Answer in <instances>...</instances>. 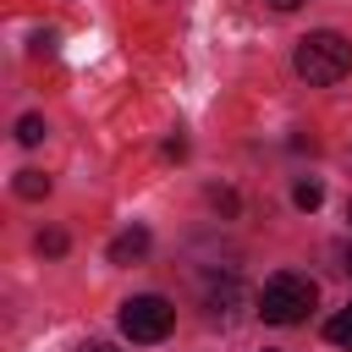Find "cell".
Returning <instances> with one entry per match:
<instances>
[{
    "instance_id": "cell-9",
    "label": "cell",
    "mask_w": 352,
    "mask_h": 352,
    "mask_svg": "<svg viewBox=\"0 0 352 352\" xmlns=\"http://www.w3.org/2000/svg\"><path fill=\"white\" fill-rule=\"evenodd\" d=\"M292 204H297V209H319V204H324V187L308 176V182H297V187H292Z\"/></svg>"
},
{
    "instance_id": "cell-14",
    "label": "cell",
    "mask_w": 352,
    "mask_h": 352,
    "mask_svg": "<svg viewBox=\"0 0 352 352\" xmlns=\"http://www.w3.org/2000/svg\"><path fill=\"white\" fill-rule=\"evenodd\" d=\"M341 264H346V270H352V248H346V253H341Z\"/></svg>"
},
{
    "instance_id": "cell-5",
    "label": "cell",
    "mask_w": 352,
    "mask_h": 352,
    "mask_svg": "<svg viewBox=\"0 0 352 352\" xmlns=\"http://www.w3.org/2000/svg\"><path fill=\"white\" fill-rule=\"evenodd\" d=\"M236 302H242V280H236V270H226V275H220V280H214V286L204 292V308H209V314L220 319V314H231Z\"/></svg>"
},
{
    "instance_id": "cell-6",
    "label": "cell",
    "mask_w": 352,
    "mask_h": 352,
    "mask_svg": "<svg viewBox=\"0 0 352 352\" xmlns=\"http://www.w3.org/2000/svg\"><path fill=\"white\" fill-rule=\"evenodd\" d=\"M16 198H50V176L44 170H16Z\"/></svg>"
},
{
    "instance_id": "cell-8",
    "label": "cell",
    "mask_w": 352,
    "mask_h": 352,
    "mask_svg": "<svg viewBox=\"0 0 352 352\" xmlns=\"http://www.w3.org/2000/svg\"><path fill=\"white\" fill-rule=\"evenodd\" d=\"M324 336H330L336 346H346V352H352V302H346V308H341V314L324 324Z\"/></svg>"
},
{
    "instance_id": "cell-15",
    "label": "cell",
    "mask_w": 352,
    "mask_h": 352,
    "mask_svg": "<svg viewBox=\"0 0 352 352\" xmlns=\"http://www.w3.org/2000/svg\"><path fill=\"white\" fill-rule=\"evenodd\" d=\"M346 220H352V204H346Z\"/></svg>"
},
{
    "instance_id": "cell-10",
    "label": "cell",
    "mask_w": 352,
    "mask_h": 352,
    "mask_svg": "<svg viewBox=\"0 0 352 352\" xmlns=\"http://www.w3.org/2000/svg\"><path fill=\"white\" fill-rule=\"evenodd\" d=\"M38 253L60 258V253H66V231H38Z\"/></svg>"
},
{
    "instance_id": "cell-1",
    "label": "cell",
    "mask_w": 352,
    "mask_h": 352,
    "mask_svg": "<svg viewBox=\"0 0 352 352\" xmlns=\"http://www.w3.org/2000/svg\"><path fill=\"white\" fill-rule=\"evenodd\" d=\"M292 66H297V77H302L308 88H330V82H341V77L352 72V44H346L341 33H330V28L302 33Z\"/></svg>"
},
{
    "instance_id": "cell-4",
    "label": "cell",
    "mask_w": 352,
    "mask_h": 352,
    "mask_svg": "<svg viewBox=\"0 0 352 352\" xmlns=\"http://www.w3.org/2000/svg\"><path fill=\"white\" fill-rule=\"evenodd\" d=\"M148 242H154V236H148L143 226H126V231H116V236H110L104 258H110V264H138V258L148 253Z\"/></svg>"
},
{
    "instance_id": "cell-7",
    "label": "cell",
    "mask_w": 352,
    "mask_h": 352,
    "mask_svg": "<svg viewBox=\"0 0 352 352\" xmlns=\"http://www.w3.org/2000/svg\"><path fill=\"white\" fill-rule=\"evenodd\" d=\"M44 132H50V126H44V116H33V110H28L22 121H16V143H22V148H33V143H44Z\"/></svg>"
},
{
    "instance_id": "cell-3",
    "label": "cell",
    "mask_w": 352,
    "mask_h": 352,
    "mask_svg": "<svg viewBox=\"0 0 352 352\" xmlns=\"http://www.w3.org/2000/svg\"><path fill=\"white\" fill-rule=\"evenodd\" d=\"M170 324H176V308H170L165 297H154V292L121 302V330H126L132 341H165Z\"/></svg>"
},
{
    "instance_id": "cell-11",
    "label": "cell",
    "mask_w": 352,
    "mask_h": 352,
    "mask_svg": "<svg viewBox=\"0 0 352 352\" xmlns=\"http://www.w3.org/2000/svg\"><path fill=\"white\" fill-rule=\"evenodd\" d=\"M209 204H214L220 214H236V192H231V187H209Z\"/></svg>"
},
{
    "instance_id": "cell-12",
    "label": "cell",
    "mask_w": 352,
    "mask_h": 352,
    "mask_svg": "<svg viewBox=\"0 0 352 352\" xmlns=\"http://www.w3.org/2000/svg\"><path fill=\"white\" fill-rule=\"evenodd\" d=\"M270 6H275V11H297L302 0H270Z\"/></svg>"
},
{
    "instance_id": "cell-13",
    "label": "cell",
    "mask_w": 352,
    "mask_h": 352,
    "mask_svg": "<svg viewBox=\"0 0 352 352\" xmlns=\"http://www.w3.org/2000/svg\"><path fill=\"white\" fill-rule=\"evenodd\" d=\"M82 352H116V346H104V341H88V346H82Z\"/></svg>"
},
{
    "instance_id": "cell-2",
    "label": "cell",
    "mask_w": 352,
    "mask_h": 352,
    "mask_svg": "<svg viewBox=\"0 0 352 352\" xmlns=\"http://www.w3.org/2000/svg\"><path fill=\"white\" fill-rule=\"evenodd\" d=\"M314 302H319V286L297 270H280L258 286V319L264 324H302L314 314Z\"/></svg>"
}]
</instances>
